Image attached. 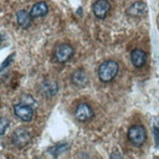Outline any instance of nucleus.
<instances>
[{"instance_id": "obj_1", "label": "nucleus", "mask_w": 159, "mask_h": 159, "mask_svg": "<svg viewBox=\"0 0 159 159\" xmlns=\"http://www.w3.org/2000/svg\"><path fill=\"white\" fill-rule=\"evenodd\" d=\"M119 65L114 60H106L103 61L98 67V78L103 83H108L114 80V77L118 75Z\"/></svg>"}, {"instance_id": "obj_2", "label": "nucleus", "mask_w": 159, "mask_h": 159, "mask_svg": "<svg viewBox=\"0 0 159 159\" xmlns=\"http://www.w3.org/2000/svg\"><path fill=\"white\" fill-rule=\"evenodd\" d=\"M128 140L134 145V147H140L145 143L147 140V130L143 125L140 124H134L128 129L127 133Z\"/></svg>"}, {"instance_id": "obj_3", "label": "nucleus", "mask_w": 159, "mask_h": 159, "mask_svg": "<svg viewBox=\"0 0 159 159\" xmlns=\"http://www.w3.org/2000/svg\"><path fill=\"white\" fill-rule=\"evenodd\" d=\"M32 139V133L30 132L29 128L25 127H19L12 132L11 135V142L15 147L17 148H24L26 147Z\"/></svg>"}, {"instance_id": "obj_4", "label": "nucleus", "mask_w": 159, "mask_h": 159, "mask_svg": "<svg viewBox=\"0 0 159 159\" xmlns=\"http://www.w3.org/2000/svg\"><path fill=\"white\" fill-rule=\"evenodd\" d=\"M75 53V50L71 45L68 43H60L56 46L53 51V60L58 63H65L72 58Z\"/></svg>"}, {"instance_id": "obj_5", "label": "nucleus", "mask_w": 159, "mask_h": 159, "mask_svg": "<svg viewBox=\"0 0 159 159\" xmlns=\"http://www.w3.org/2000/svg\"><path fill=\"white\" fill-rule=\"evenodd\" d=\"M14 113L17 118H20L24 122H31L34 116H35L34 107L25 104V103H21V102L14 106Z\"/></svg>"}, {"instance_id": "obj_6", "label": "nucleus", "mask_w": 159, "mask_h": 159, "mask_svg": "<svg viewBox=\"0 0 159 159\" xmlns=\"http://www.w3.org/2000/svg\"><path fill=\"white\" fill-rule=\"evenodd\" d=\"M93 116H94V113H93L92 107L86 102L80 103L75 109V117L80 122H87V120L92 119Z\"/></svg>"}, {"instance_id": "obj_7", "label": "nucleus", "mask_w": 159, "mask_h": 159, "mask_svg": "<svg viewBox=\"0 0 159 159\" xmlns=\"http://www.w3.org/2000/svg\"><path fill=\"white\" fill-rule=\"evenodd\" d=\"M39 92L46 97V98H51L53 97L57 92H58V83L55 80H43L40 83V89Z\"/></svg>"}, {"instance_id": "obj_8", "label": "nucleus", "mask_w": 159, "mask_h": 159, "mask_svg": "<svg viewBox=\"0 0 159 159\" xmlns=\"http://www.w3.org/2000/svg\"><path fill=\"white\" fill-rule=\"evenodd\" d=\"M109 10H111V4L108 0H97L92 5V11H93L94 16L99 20H103L108 15Z\"/></svg>"}, {"instance_id": "obj_9", "label": "nucleus", "mask_w": 159, "mask_h": 159, "mask_svg": "<svg viewBox=\"0 0 159 159\" xmlns=\"http://www.w3.org/2000/svg\"><path fill=\"white\" fill-rule=\"evenodd\" d=\"M71 82L73 86H76L78 88H83L88 84L89 78H88L87 72L83 68H78L71 75Z\"/></svg>"}, {"instance_id": "obj_10", "label": "nucleus", "mask_w": 159, "mask_h": 159, "mask_svg": "<svg viewBox=\"0 0 159 159\" xmlns=\"http://www.w3.org/2000/svg\"><path fill=\"white\" fill-rule=\"evenodd\" d=\"M130 61H132L134 67L140 68L147 62V53L143 50H140V48H134L130 52Z\"/></svg>"}, {"instance_id": "obj_11", "label": "nucleus", "mask_w": 159, "mask_h": 159, "mask_svg": "<svg viewBox=\"0 0 159 159\" xmlns=\"http://www.w3.org/2000/svg\"><path fill=\"white\" fill-rule=\"evenodd\" d=\"M16 22L21 29H29L32 22V15L27 10H19L16 12Z\"/></svg>"}, {"instance_id": "obj_12", "label": "nucleus", "mask_w": 159, "mask_h": 159, "mask_svg": "<svg viewBox=\"0 0 159 159\" xmlns=\"http://www.w3.org/2000/svg\"><path fill=\"white\" fill-rule=\"evenodd\" d=\"M127 14L132 17H140L147 14V5L143 1H135L128 7Z\"/></svg>"}, {"instance_id": "obj_13", "label": "nucleus", "mask_w": 159, "mask_h": 159, "mask_svg": "<svg viewBox=\"0 0 159 159\" xmlns=\"http://www.w3.org/2000/svg\"><path fill=\"white\" fill-rule=\"evenodd\" d=\"M48 12V6L45 1H39L36 4L32 5L30 14L32 15V17H42Z\"/></svg>"}, {"instance_id": "obj_14", "label": "nucleus", "mask_w": 159, "mask_h": 159, "mask_svg": "<svg viewBox=\"0 0 159 159\" xmlns=\"http://www.w3.org/2000/svg\"><path fill=\"white\" fill-rule=\"evenodd\" d=\"M70 148V144L67 143H61V144H57L55 147H51L48 149V153H51L53 157H58L60 154H62L63 152H66L67 149Z\"/></svg>"}, {"instance_id": "obj_15", "label": "nucleus", "mask_w": 159, "mask_h": 159, "mask_svg": "<svg viewBox=\"0 0 159 159\" xmlns=\"http://www.w3.org/2000/svg\"><path fill=\"white\" fill-rule=\"evenodd\" d=\"M20 102H21V103H25V104H29V106H31V107H35V106H36L35 99H34L32 96H30V94H22V96L20 97Z\"/></svg>"}, {"instance_id": "obj_16", "label": "nucleus", "mask_w": 159, "mask_h": 159, "mask_svg": "<svg viewBox=\"0 0 159 159\" xmlns=\"http://www.w3.org/2000/svg\"><path fill=\"white\" fill-rule=\"evenodd\" d=\"M7 127H10V122H9L5 117H4V118H1V125H0V134H1V135H4V134H5V132H6Z\"/></svg>"}, {"instance_id": "obj_17", "label": "nucleus", "mask_w": 159, "mask_h": 159, "mask_svg": "<svg viewBox=\"0 0 159 159\" xmlns=\"http://www.w3.org/2000/svg\"><path fill=\"white\" fill-rule=\"evenodd\" d=\"M112 159H114V158H123V154L122 153H119V152H117V150H114L113 153H111V155H109Z\"/></svg>"}, {"instance_id": "obj_18", "label": "nucleus", "mask_w": 159, "mask_h": 159, "mask_svg": "<svg viewBox=\"0 0 159 159\" xmlns=\"http://www.w3.org/2000/svg\"><path fill=\"white\" fill-rule=\"evenodd\" d=\"M154 134H155V138H157V147L159 148V127H155Z\"/></svg>"}, {"instance_id": "obj_19", "label": "nucleus", "mask_w": 159, "mask_h": 159, "mask_svg": "<svg viewBox=\"0 0 159 159\" xmlns=\"http://www.w3.org/2000/svg\"><path fill=\"white\" fill-rule=\"evenodd\" d=\"M12 57H14V53H12L10 57H7V61H5V62L2 63V70H4V68H5V67L9 65V63H11V61H12Z\"/></svg>"}]
</instances>
